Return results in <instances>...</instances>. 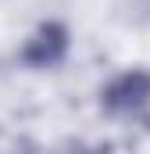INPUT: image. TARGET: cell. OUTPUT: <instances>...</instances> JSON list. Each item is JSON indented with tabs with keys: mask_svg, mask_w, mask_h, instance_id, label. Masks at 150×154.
I'll use <instances>...</instances> for the list:
<instances>
[{
	"mask_svg": "<svg viewBox=\"0 0 150 154\" xmlns=\"http://www.w3.org/2000/svg\"><path fill=\"white\" fill-rule=\"evenodd\" d=\"M100 104H104L111 115H140L150 104V72L132 68V72L114 75L111 82L100 90Z\"/></svg>",
	"mask_w": 150,
	"mask_h": 154,
	"instance_id": "1",
	"label": "cell"
},
{
	"mask_svg": "<svg viewBox=\"0 0 150 154\" xmlns=\"http://www.w3.org/2000/svg\"><path fill=\"white\" fill-rule=\"evenodd\" d=\"M68 47H72V36H68L64 22H43V25H36V32L25 39L22 61L29 68H57L68 57Z\"/></svg>",
	"mask_w": 150,
	"mask_h": 154,
	"instance_id": "2",
	"label": "cell"
}]
</instances>
